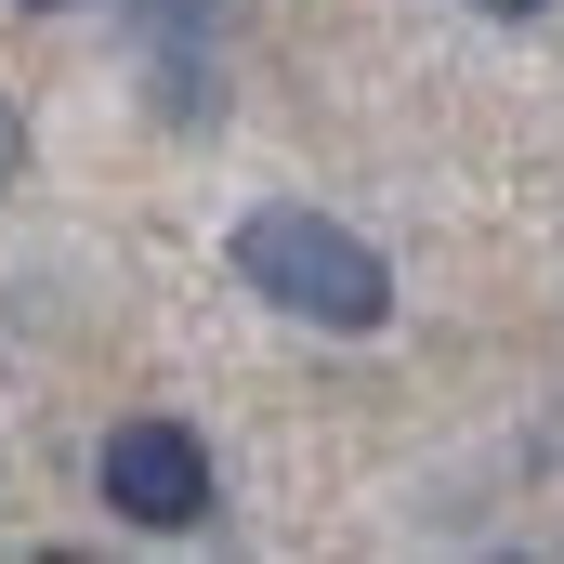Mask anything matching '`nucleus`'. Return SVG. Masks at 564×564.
<instances>
[{
    "label": "nucleus",
    "instance_id": "nucleus-2",
    "mask_svg": "<svg viewBox=\"0 0 564 564\" xmlns=\"http://www.w3.org/2000/svg\"><path fill=\"white\" fill-rule=\"evenodd\" d=\"M106 512H119V525H158V539L197 525V512H210V446L184 421H119L106 433Z\"/></svg>",
    "mask_w": 564,
    "mask_h": 564
},
{
    "label": "nucleus",
    "instance_id": "nucleus-1",
    "mask_svg": "<svg viewBox=\"0 0 564 564\" xmlns=\"http://www.w3.org/2000/svg\"><path fill=\"white\" fill-rule=\"evenodd\" d=\"M237 276L263 289L276 315H302V328H381V315H394V263H381L355 224L289 210V197L237 224Z\"/></svg>",
    "mask_w": 564,
    "mask_h": 564
},
{
    "label": "nucleus",
    "instance_id": "nucleus-4",
    "mask_svg": "<svg viewBox=\"0 0 564 564\" xmlns=\"http://www.w3.org/2000/svg\"><path fill=\"white\" fill-rule=\"evenodd\" d=\"M473 13H552V0H473Z\"/></svg>",
    "mask_w": 564,
    "mask_h": 564
},
{
    "label": "nucleus",
    "instance_id": "nucleus-3",
    "mask_svg": "<svg viewBox=\"0 0 564 564\" xmlns=\"http://www.w3.org/2000/svg\"><path fill=\"white\" fill-rule=\"evenodd\" d=\"M13 144H26V132H13V106H0V184H13Z\"/></svg>",
    "mask_w": 564,
    "mask_h": 564
},
{
    "label": "nucleus",
    "instance_id": "nucleus-5",
    "mask_svg": "<svg viewBox=\"0 0 564 564\" xmlns=\"http://www.w3.org/2000/svg\"><path fill=\"white\" fill-rule=\"evenodd\" d=\"M26 13H66V0H26Z\"/></svg>",
    "mask_w": 564,
    "mask_h": 564
}]
</instances>
